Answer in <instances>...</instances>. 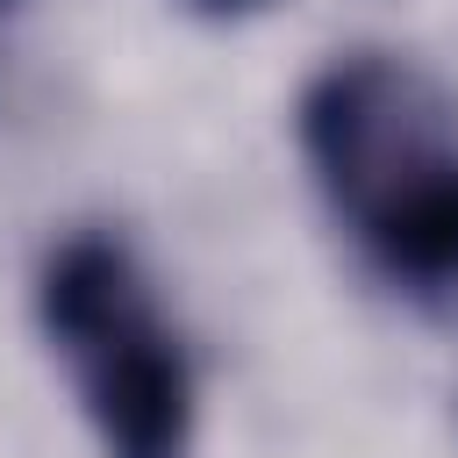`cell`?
<instances>
[{
  "instance_id": "obj_1",
  "label": "cell",
  "mask_w": 458,
  "mask_h": 458,
  "mask_svg": "<svg viewBox=\"0 0 458 458\" xmlns=\"http://www.w3.org/2000/svg\"><path fill=\"white\" fill-rule=\"evenodd\" d=\"M293 143L358 265L458 329V100L401 50H344L301 86Z\"/></svg>"
},
{
  "instance_id": "obj_2",
  "label": "cell",
  "mask_w": 458,
  "mask_h": 458,
  "mask_svg": "<svg viewBox=\"0 0 458 458\" xmlns=\"http://www.w3.org/2000/svg\"><path fill=\"white\" fill-rule=\"evenodd\" d=\"M36 322L100 458H193V358L122 236H57L36 272Z\"/></svg>"
},
{
  "instance_id": "obj_3",
  "label": "cell",
  "mask_w": 458,
  "mask_h": 458,
  "mask_svg": "<svg viewBox=\"0 0 458 458\" xmlns=\"http://www.w3.org/2000/svg\"><path fill=\"white\" fill-rule=\"evenodd\" d=\"M193 14H208V21H243V14H265L272 0H186Z\"/></svg>"
},
{
  "instance_id": "obj_4",
  "label": "cell",
  "mask_w": 458,
  "mask_h": 458,
  "mask_svg": "<svg viewBox=\"0 0 458 458\" xmlns=\"http://www.w3.org/2000/svg\"><path fill=\"white\" fill-rule=\"evenodd\" d=\"M14 7H21V0H0V21H7V14H14Z\"/></svg>"
}]
</instances>
